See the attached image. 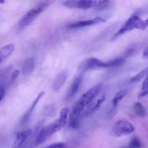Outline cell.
<instances>
[{
	"label": "cell",
	"instance_id": "cell-1",
	"mask_svg": "<svg viewBox=\"0 0 148 148\" xmlns=\"http://www.w3.org/2000/svg\"><path fill=\"white\" fill-rule=\"evenodd\" d=\"M103 83H98L97 85H94L90 89L88 90L73 106L69 114V127L71 128L76 129L79 127L81 113L83 111L85 107L88 106L94 101L95 97L103 89Z\"/></svg>",
	"mask_w": 148,
	"mask_h": 148
},
{
	"label": "cell",
	"instance_id": "cell-2",
	"mask_svg": "<svg viewBox=\"0 0 148 148\" xmlns=\"http://www.w3.org/2000/svg\"><path fill=\"white\" fill-rule=\"evenodd\" d=\"M69 108H64L59 114V117L58 119L43 127L40 132L38 133L34 143L36 145H39L42 143H45L49 138H50L53 134L60 131L62 129L66 126L67 122L68 114H69Z\"/></svg>",
	"mask_w": 148,
	"mask_h": 148
},
{
	"label": "cell",
	"instance_id": "cell-3",
	"mask_svg": "<svg viewBox=\"0 0 148 148\" xmlns=\"http://www.w3.org/2000/svg\"><path fill=\"white\" fill-rule=\"evenodd\" d=\"M50 1H41L29 10L21 18L18 23L19 28L23 29L31 24L40 14L46 11L50 6Z\"/></svg>",
	"mask_w": 148,
	"mask_h": 148
},
{
	"label": "cell",
	"instance_id": "cell-4",
	"mask_svg": "<svg viewBox=\"0 0 148 148\" xmlns=\"http://www.w3.org/2000/svg\"><path fill=\"white\" fill-rule=\"evenodd\" d=\"M143 21V20L140 18V16L137 15V14H133V15H132L124 23V24L120 27L119 30L113 36L111 40H116L119 37L122 36L123 34H124V33H127L129 31H131V30H134V29H139V30H140Z\"/></svg>",
	"mask_w": 148,
	"mask_h": 148
},
{
	"label": "cell",
	"instance_id": "cell-5",
	"mask_svg": "<svg viewBox=\"0 0 148 148\" xmlns=\"http://www.w3.org/2000/svg\"><path fill=\"white\" fill-rule=\"evenodd\" d=\"M134 125L125 119H120L113 125L111 134L115 137H121L134 132Z\"/></svg>",
	"mask_w": 148,
	"mask_h": 148
},
{
	"label": "cell",
	"instance_id": "cell-6",
	"mask_svg": "<svg viewBox=\"0 0 148 148\" xmlns=\"http://www.w3.org/2000/svg\"><path fill=\"white\" fill-rule=\"evenodd\" d=\"M100 68H109L108 61L103 62L95 57H90L85 59L79 65L78 69L80 72H85Z\"/></svg>",
	"mask_w": 148,
	"mask_h": 148
},
{
	"label": "cell",
	"instance_id": "cell-7",
	"mask_svg": "<svg viewBox=\"0 0 148 148\" xmlns=\"http://www.w3.org/2000/svg\"><path fill=\"white\" fill-rule=\"evenodd\" d=\"M106 19L103 17H95L92 19H89L86 20H80V21L75 22V23H71L68 25V28L70 29H79L82 27H89V26L95 25L100 24V23H105L106 22Z\"/></svg>",
	"mask_w": 148,
	"mask_h": 148
},
{
	"label": "cell",
	"instance_id": "cell-8",
	"mask_svg": "<svg viewBox=\"0 0 148 148\" xmlns=\"http://www.w3.org/2000/svg\"><path fill=\"white\" fill-rule=\"evenodd\" d=\"M95 1L91 0H79V1H66L63 2V4L66 7L72 9H79L86 10L88 9L93 8Z\"/></svg>",
	"mask_w": 148,
	"mask_h": 148
},
{
	"label": "cell",
	"instance_id": "cell-9",
	"mask_svg": "<svg viewBox=\"0 0 148 148\" xmlns=\"http://www.w3.org/2000/svg\"><path fill=\"white\" fill-rule=\"evenodd\" d=\"M31 134L32 132L30 130H23L17 132L12 148H23L31 137Z\"/></svg>",
	"mask_w": 148,
	"mask_h": 148
},
{
	"label": "cell",
	"instance_id": "cell-10",
	"mask_svg": "<svg viewBox=\"0 0 148 148\" xmlns=\"http://www.w3.org/2000/svg\"><path fill=\"white\" fill-rule=\"evenodd\" d=\"M82 79H83V75H79L74 79V81L72 82V83L71 84L70 87L68 89L67 92H66V97H65V100L66 101H70L72 98H73V97L75 96L77 94V92H78L79 89V87L81 86V84H82Z\"/></svg>",
	"mask_w": 148,
	"mask_h": 148
},
{
	"label": "cell",
	"instance_id": "cell-11",
	"mask_svg": "<svg viewBox=\"0 0 148 148\" xmlns=\"http://www.w3.org/2000/svg\"><path fill=\"white\" fill-rule=\"evenodd\" d=\"M43 95H44V92H40V93L38 95V96L36 97V99L34 100V101H33V103L31 104V106H30V108H29L27 110V111L25 113V114L23 115V116L22 117V120H21V124H26V123H27V121H29L30 116H32V114H33V111H34L35 108H36V106H37L38 103V101H40V99H41V98L43 97Z\"/></svg>",
	"mask_w": 148,
	"mask_h": 148
},
{
	"label": "cell",
	"instance_id": "cell-12",
	"mask_svg": "<svg viewBox=\"0 0 148 148\" xmlns=\"http://www.w3.org/2000/svg\"><path fill=\"white\" fill-rule=\"evenodd\" d=\"M68 73L66 70H64L61 72L56 76L54 82L53 84V89L54 91H58L62 88V87L64 85L66 79H67Z\"/></svg>",
	"mask_w": 148,
	"mask_h": 148
},
{
	"label": "cell",
	"instance_id": "cell-13",
	"mask_svg": "<svg viewBox=\"0 0 148 148\" xmlns=\"http://www.w3.org/2000/svg\"><path fill=\"white\" fill-rule=\"evenodd\" d=\"M35 66H36V58H29L23 63L22 66V72L24 75H29L34 71Z\"/></svg>",
	"mask_w": 148,
	"mask_h": 148
},
{
	"label": "cell",
	"instance_id": "cell-14",
	"mask_svg": "<svg viewBox=\"0 0 148 148\" xmlns=\"http://www.w3.org/2000/svg\"><path fill=\"white\" fill-rule=\"evenodd\" d=\"M14 50V44H8L0 49V63L8 58Z\"/></svg>",
	"mask_w": 148,
	"mask_h": 148
},
{
	"label": "cell",
	"instance_id": "cell-15",
	"mask_svg": "<svg viewBox=\"0 0 148 148\" xmlns=\"http://www.w3.org/2000/svg\"><path fill=\"white\" fill-rule=\"evenodd\" d=\"M105 99H106L105 95H101L99 98H98L96 101H94L92 103H91L90 106H88V110L85 111V114H87V115H88V114H92L93 112H95V111H97V110L99 108V107L101 106V105L102 104V103L105 101Z\"/></svg>",
	"mask_w": 148,
	"mask_h": 148
},
{
	"label": "cell",
	"instance_id": "cell-16",
	"mask_svg": "<svg viewBox=\"0 0 148 148\" xmlns=\"http://www.w3.org/2000/svg\"><path fill=\"white\" fill-rule=\"evenodd\" d=\"M127 90H121L118 91V92L116 93V95H114V97L112 99V108H116V106H118L119 103L123 99V98L125 97V95L127 94Z\"/></svg>",
	"mask_w": 148,
	"mask_h": 148
},
{
	"label": "cell",
	"instance_id": "cell-17",
	"mask_svg": "<svg viewBox=\"0 0 148 148\" xmlns=\"http://www.w3.org/2000/svg\"><path fill=\"white\" fill-rule=\"evenodd\" d=\"M111 4H112V1H95L93 8L96 10L102 11V10H106L109 8Z\"/></svg>",
	"mask_w": 148,
	"mask_h": 148
},
{
	"label": "cell",
	"instance_id": "cell-18",
	"mask_svg": "<svg viewBox=\"0 0 148 148\" xmlns=\"http://www.w3.org/2000/svg\"><path fill=\"white\" fill-rule=\"evenodd\" d=\"M133 110L136 115L140 117H144L146 116V111L145 109L144 106L142 105L140 103H136L133 106Z\"/></svg>",
	"mask_w": 148,
	"mask_h": 148
},
{
	"label": "cell",
	"instance_id": "cell-19",
	"mask_svg": "<svg viewBox=\"0 0 148 148\" xmlns=\"http://www.w3.org/2000/svg\"><path fill=\"white\" fill-rule=\"evenodd\" d=\"M148 94V75L146 76L143 85H142L141 90L138 94V98H141L146 96Z\"/></svg>",
	"mask_w": 148,
	"mask_h": 148
},
{
	"label": "cell",
	"instance_id": "cell-20",
	"mask_svg": "<svg viewBox=\"0 0 148 148\" xmlns=\"http://www.w3.org/2000/svg\"><path fill=\"white\" fill-rule=\"evenodd\" d=\"M147 75H148V67H146L144 69H143L141 72H139L138 74L134 75V76L131 79V81L133 82H138V81H140L141 79H143L144 77H146V76H147Z\"/></svg>",
	"mask_w": 148,
	"mask_h": 148
},
{
	"label": "cell",
	"instance_id": "cell-21",
	"mask_svg": "<svg viewBox=\"0 0 148 148\" xmlns=\"http://www.w3.org/2000/svg\"><path fill=\"white\" fill-rule=\"evenodd\" d=\"M142 145L140 143V140L137 137H133L131 140L130 143V146L129 148H141Z\"/></svg>",
	"mask_w": 148,
	"mask_h": 148
},
{
	"label": "cell",
	"instance_id": "cell-22",
	"mask_svg": "<svg viewBox=\"0 0 148 148\" xmlns=\"http://www.w3.org/2000/svg\"><path fill=\"white\" fill-rule=\"evenodd\" d=\"M45 148H66V144L62 143H53V144L50 145Z\"/></svg>",
	"mask_w": 148,
	"mask_h": 148
},
{
	"label": "cell",
	"instance_id": "cell-23",
	"mask_svg": "<svg viewBox=\"0 0 148 148\" xmlns=\"http://www.w3.org/2000/svg\"><path fill=\"white\" fill-rule=\"evenodd\" d=\"M19 72H19L18 70H15V71H14V72H13L11 75H10V83L12 82H14V81L17 79V77H18V75H19Z\"/></svg>",
	"mask_w": 148,
	"mask_h": 148
},
{
	"label": "cell",
	"instance_id": "cell-24",
	"mask_svg": "<svg viewBox=\"0 0 148 148\" xmlns=\"http://www.w3.org/2000/svg\"><path fill=\"white\" fill-rule=\"evenodd\" d=\"M5 95V88L3 86H0V102L3 100Z\"/></svg>",
	"mask_w": 148,
	"mask_h": 148
},
{
	"label": "cell",
	"instance_id": "cell-25",
	"mask_svg": "<svg viewBox=\"0 0 148 148\" xmlns=\"http://www.w3.org/2000/svg\"><path fill=\"white\" fill-rule=\"evenodd\" d=\"M147 27H148V17L147 19H146V20H143V21L141 27H140V30H145V29L147 28Z\"/></svg>",
	"mask_w": 148,
	"mask_h": 148
},
{
	"label": "cell",
	"instance_id": "cell-26",
	"mask_svg": "<svg viewBox=\"0 0 148 148\" xmlns=\"http://www.w3.org/2000/svg\"><path fill=\"white\" fill-rule=\"evenodd\" d=\"M143 56L145 59H148V47L146 48L144 50V51H143Z\"/></svg>",
	"mask_w": 148,
	"mask_h": 148
},
{
	"label": "cell",
	"instance_id": "cell-27",
	"mask_svg": "<svg viewBox=\"0 0 148 148\" xmlns=\"http://www.w3.org/2000/svg\"><path fill=\"white\" fill-rule=\"evenodd\" d=\"M123 148H126V147H123Z\"/></svg>",
	"mask_w": 148,
	"mask_h": 148
}]
</instances>
